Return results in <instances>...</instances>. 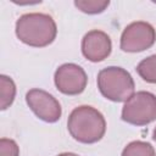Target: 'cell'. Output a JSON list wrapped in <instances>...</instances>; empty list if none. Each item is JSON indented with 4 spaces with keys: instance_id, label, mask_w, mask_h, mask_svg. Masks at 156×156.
Listing matches in <instances>:
<instances>
[{
    "instance_id": "8992f818",
    "label": "cell",
    "mask_w": 156,
    "mask_h": 156,
    "mask_svg": "<svg viewBox=\"0 0 156 156\" xmlns=\"http://www.w3.org/2000/svg\"><path fill=\"white\" fill-rule=\"evenodd\" d=\"M26 101L35 116L44 122L55 123L61 117L62 110L58 100L43 89H30L26 94Z\"/></svg>"
},
{
    "instance_id": "5bb4252c",
    "label": "cell",
    "mask_w": 156,
    "mask_h": 156,
    "mask_svg": "<svg viewBox=\"0 0 156 156\" xmlns=\"http://www.w3.org/2000/svg\"><path fill=\"white\" fill-rule=\"evenodd\" d=\"M57 156H79V155L73 154V152H62V154H60V155H57Z\"/></svg>"
},
{
    "instance_id": "7c38bea8",
    "label": "cell",
    "mask_w": 156,
    "mask_h": 156,
    "mask_svg": "<svg viewBox=\"0 0 156 156\" xmlns=\"http://www.w3.org/2000/svg\"><path fill=\"white\" fill-rule=\"evenodd\" d=\"M74 5L78 10H80L84 13L96 15L105 11L110 5V1L108 0H102V1L101 0H76Z\"/></svg>"
},
{
    "instance_id": "5b68a950",
    "label": "cell",
    "mask_w": 156,
    "mask_h": 156,
    "mask_svg": "<svg viewBox=\"0 0 156 156\" xmlns=\"http://www.w3.org/2000/svg\"><path fill=\"white\" fill-rule=\"evenodd\" d=\"M156 41L155 28L144 21L128 24L121 35V49L126 52H140L151 48Z\"/></svg>"
},
{
    "instance_id": "9a60e30c",
    "label": "cell",
    "mask_w": 156,
    "mask_h": 156,
    "mask_svg": "<svg viewBox=\"0 0 156 156\" xmlns=\"http://www.w3.org/2000/svg\"><path fill=\"white\" fill-rule=\"evenodd\" d=\"M152 138H154V140L156 141V128L154 129V134H152Z\"/></svg>"
},
{
    "instance_id": "30bf717a",
    "label": "cell",
    "mask_w": 156,
    "mask_h": 156,
    "mask_svg": "<svg viewBox=\"0 0 156 156\" xmlns=\"http://www.w3.org/2000/svg\"><path fill=\"white\" fill-rule=\"evenodd\" d=\"M136 72L145 82L156 84V54L141 60L136 66Z\"/></svg>"
},
{
    "instance_id": "52a82bcc",
    "label": "cell",
    "mask_w": 156,
    "mask_h": 156,
    "mask_svg": "<svg viewBox=\"0 0 156 156\" xmlns=\"http://www.w3.org/2000/svg\"><path fill=\"white\" fill-rule=\"evenodd\" d=\"M54 80L57 90L62 94L78 95L84 91L88 77L80 66L76 63H63L56 69Z\"/></svg>"
},
{
    "instance_id": "ba28073f",
    "label": "cell",
    "mask_w": 156,
    "mask_h": 156,
    "mask_svg": "<svg viewBox=\"0 0 156 156\" xmlns=\"http://www.w3.org/2000/svg\"><path fill=\"white\" fill-rule=\"evenodd\" d=\"M112 50L110 37L102 30H90L82 39V52L91 62H100L107 58Z\"/></svg>"
},
{
    "instance_id": "6da1fadb",
    "label": "cell",
    "mask_w": 156,
    "mask_h": 156,
    "mask_svg": "<svg viewBox=\"0 0 156 156\" xmlns=\"http://www.w3.org/2000/svg\"><path fill=\"white\" fill-rule=\"evenodd\" d=\"M56 34V23L54 18L46 13H24L16 22L17 38L33 48L48 46L55 40Z\"/></svg>"
},
{
    "instance_id": "3957f363",
    "label": "cell",
    "mask_w": 156,
    "mask_h": 156,
    "mask_svg": "<svg viewBox=\"0 0 156 156\" xmlns=\"http://www.w3.org/2000/svg\"><path fill=\"white\" fill-rule=\"evenodd\" d=\"M98 88L106 99L115 102H126L134 94L135 84L127 69L110 66L99 72Z\"/></svg>"
},
{
    "instance_id": "277c9868",
    "label": "cell",
    "mask_w": 156,
    "mask_h": 156,
    "mask_svg": "<svg viewBox=\"0 0 156 156\" xmlns=\"http://www.w3.org/2000/svg\"><path fill=\"white\" fill-rule=\"evenodd\" d=\"M122 119L133 126H146L156 119V95L138 91L129 98L122 108Z\"/></svg>"
},
{
    "instance_id": "7a4b0ae2",
    "label": "cell",
    "mask_w": 156,
    "mask_h": 156,
    "mask_svg": "<svg viewBox=\"0 0 156 156\" xmlns=\"http://www.w3.org/2000/svg\"><path fill=\"white\" fill-rule=\"evenodd\" d=\"M67 128L73 139L84 144H93L105 135L106 121L102 113L93 106L76 107L67 121Z\"/></svg>"
},
{
    "instance_id": "9c48e42d",
    "label": "cell",
    "mask_w": 156,
    "mask_h": 156,
    "mask_svg": "<svg viewBox=\"0 0 156 156\" xmlns=\"http://www.w3.org/2000/svg\"><path fill=\"white\" fill-rule=\"evenodd\" d=\"M0 94H1V110H6L9 106H11V104L15 100L16 96V85L15 82L5 76L1 74L0 76Z\"/></svg>"
},
{
    "instance_id": "4fadbf2b",
    "label": "cell",
    "mask_w": 156,
    "mask_h": 156,
    "mask_svg": "<svg viewBox=\"0 0 156 156\" xmlns=\"http://www.w3.org/2000/svg\"><path fill=\"white\" fill-rule=\"evenodd\" d=\"M18 155H20V147L15 140L7 138L0 139V156H18Z\"/></svg>"
},
{
    "instance_id": "8fae6325",
    "label": "cell",
    "mask_w": 156,
    "mask_h": 156,
    "mask_svg": "<svg viewBox=\"0 0 156 156\" xmlns=\"http://www.w3.org/2000/svg\"><path fill=\"white\" fill-rule=\"evenodd\" d=\"M122 156H156V152L150 143L135 140L123 149Z\"/></svg>"
}]
</instances>
